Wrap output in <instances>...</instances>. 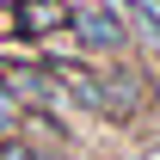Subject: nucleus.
I'll use <instances>...</instances> for the list:
<instances>
[{"mask_svg": "<svg viewBox=\"0 0 160 160\" xmlns=\"http://www.w3.org/2000/svg\"><path fill=\"white\" fill-rule=\"evenodd\" d=\"M0 160H74V154H49V148H37V142H25V136H6L0 142Z\"/></svg>", "mask_w": 160, "mask_h": 160, "instance_id": "obj_2", "label": "nucleus"}, {"mask_svg": "<svg viewBox=\"0 0 160 160\" xmlns=\"http://www.w3.org/2000/svg\"><path fill=\"white\" fill-rule=\"evenodd\" d=\"M68 31V0H12V37L49 43Z\"/></svg>", "mask_w": 160, "mask_h": 160, "instance_id": "obj_1", "label": "nucleus"}]
</instances>
